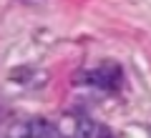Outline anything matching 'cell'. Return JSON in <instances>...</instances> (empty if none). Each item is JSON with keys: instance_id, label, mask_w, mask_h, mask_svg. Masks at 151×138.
Here are the masks:
<instances>
[{"instance_id": "obj_2", "label": "cell", "mask_w": 151, "mask_h": 138, "mask_svg": "<svg viewBox=\"0 0 151 138\" xmlns=\"http://www.w3.org/2000/svg\"><path fill=\"white\" fill-rule=\"evenodd\" d=\"M28 128H30V138H60L58 128L48 118H33L28 121Z\"/></svg>"}, {"instance_id": "obj_4", "label": "cell", "mask_w": 151, "mask_h": 138, "mask_svg": "<svg viewBox=\"0 0 151 138\" xmlns=\"http://www.w3.org/2000/svg\"><path fill=\"white\" fill-rule=\"evenodd\" d=\"M8 138H30L28 123H13V126L8 128Z\"/></svg>"}, {"instance_id": "obj_1", "label": "cell", "mask_w": 151, "mask_h": 138, "mask_svg": "<svg viewBox=\"0 0 151 138\" xmlns=\"http://www.w3.org/2000/svg\"><path fill=\"white\" fill-rule=\"evenodd\" d=\"M91 83L98 85V88H116L119 85V68H113V65H103V68H96L91 73Z\"/></svg>"}, {"instance_id": "obj_3", "label": "cell", "mask_w": 151, "mask_h": 138, "mask_svg": "<svg viewBox=\"0 0 151 138\" xmlns=\"http://www.w3.org/2000/svg\"><path fill=\"white\" fill-rule=\"evenodd\" d=\"M73 138H98V126L88 116H78L73 123Z\"/></svg>"}]
</instances>
